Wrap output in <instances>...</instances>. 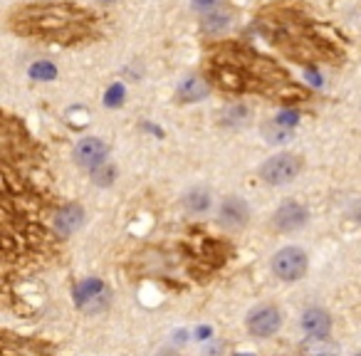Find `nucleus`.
I'll return each mask as SVG.
<instances>
[{"label": "nucleus", "instance_id": "f257e3e1", "mask_svg": "<svg viewBox=\"0 0 361 356\" xmlns=\"http://www.w3.org/2000/svg\"><path fill=\"white\" fill-rule=\"evenodd\" d=\"M203 72L213 87L238 97L252 94L280 102L307 99V92L292 82L280 62L245 42H211L203 52Z\"/></svg>", "mask_w": 361, "mask_h": 356}, {"label": "nucleus", "instance_id": "f03ea898", "mask_svg": "<svg viewBox=\"0 0 361 356\" xmlns=\"http://www.w3.org/2000/svg\"><path fill=\"white\" fill-rule=\"evenodd\" d=\"M255 30L290 60L305 67L341 65L344 50L322 23L295 6H267L255 18Z\"/></svg>", "mask_w": 361, "mask_h": 356}, {"label": "nucleus", "instance_id": "7ed1b4c3", "mask_svg": "<svg viewBox=\"0 0 361 356\" xmlns=\"http://www.w3.org/2000/svg\"><path fill=\"white\" fill-rule=\"evenodd\" d=\"M11 32L50 45H82L99 35V18L77 3H27L8 16Z\"/></svg>", "mask_w": 361, "mask_h": 356}, {"label": "nucleus", "instance_id": "20e7f679", "mask_svg": "<svg viewBox=\"0 0 361 356\" xmlns=\"http://www.w3.org/2000/svg\"><path fill=\"white\" fill-rule=\"evenodd\" d=\"M302 171V159L295 154H275L260 166L262 181L270 186H285L297 178V173Z\"/></svg>", "mask_w": 361, "mask_h": 356}, {"label": "nucleus", "instance_id": "39448f33", "mask_svg": "<svg viewBox=\"0 0 361 356\" xmlns=\"http://www.w3.org/2000/svg\"><path fill=\"white\" fill-rule=\"evenodd\" d=\"M272 272H275L280 280L295 282L302 280L307 272V252L302 247H282L272 257Z\"/></svg>", "mask_w": 361, "mask_h": 356}, {"label": "nucleus", "instance_id": "423d86ee", "mask_svg": "<svg viewBox=\"0 0 361 356\" xmlns=\"http://www.w3.org/2000/svg\"><path fill=\"white\" fill-rule=\"evenodd\" d=\"M75 295H77V307L82 312H87V314H97V312L106 309V305H109V290H106L104 282L94 280V277L80 282Z\"/></svg>", "mask_w": 361, "mask_h": 356}, {"label": "nucleus", "instance_id": "0eeeda50", "mask_svg": "<svg viewBox=\"0 0 361 356\" xmlns=\"http://www.w3.org/2000/svg\"><path fill=\"white\" fill-rule=\"evenodd\" d=\"M250 221V208L245 198L240 196H226L218 206V226L226 231H243Z\"/></svg>", "mask_w": 361, "mask_h": 356}, {"label": "nucleus", "instance_id": "6e6552de", "mask_svg": "<svg viewBox=\"0 0 361 356\" xmlns=\"http://www.w3.org/2000/svg\"><path fill=\"white\" fill-rule=\"evenodd\" d=\"M307 218H310V213H307V208L302 206V203L287 201L275 211L272 226H275V231H280V233H295L307 226Z\"/></svg>", "mask_w": 361, "mask_h": 356}, {"label": "nucleus", "instance_id": "1a4fd4ad", "mask_svg": "<svg viewBox=\"0 0 361 356\" xmlns=\"http://www.w3.org/2000/svg\"><path fill=\"white\" fill-rule=\"evenodd\" d=\"M280 326H282L280 312L270 305L257 307V309H252L250 317H247V329H250V334L262 336V339H265V336H272Z\"/></svg>", "mask_w": 361, "mask_h": 356}, {"label": "nucleus", "instance_id": "9d476101", "mask_svg": "<svg viewBox=\"0 0 361 356\" xmlns=\"http://www.w3.org/2000/svg\"><path fill=\"white\" fill-rule=\"evenodd\" d=\"M106 161V144L102 139H97V136H87V139H82L80 144H77L75 149V164L80 166V168H97L99 164H104Z\"/></svg>", "mask_w": 361, "mask_h": 356}, {"label": "nucleus", "instance_id": "9b49d317", "mask_svg": "<svg viewBox=\"0 0 361 356\" xmlns=\"http://www.w3.org/2000/svg\"><path fill=\"white\" fill-rule=\"evenodd\" d=\"M211 94V82L201 75H188L186 80L180 82L178 90H176V99L183 102V104H191V102H201Z\"/></svg>", "mask_w": 361, "mask_h": 356}, {"label": "nucleus", "instance_id": "f8f14e48", "mask_svg": "<svg viewBox=\"0 0 361 356\" xmlns=\"http://www.w3.org/2000/svg\"><path fill=\"white\" fill-rule=\"evenodd\" d=\"M82 223H85V211H82V206H77V203H67V206H62L60 211H57L55 231L60 233L62 238H67L75 231H80Z\"/></svg>", "mask_w": 361, "mask_h": 356}, {"label": "nucleus", "instance_id": "ddd939ff", "mask_svg": "<svg viewBox=\"0 0 361 356\" xmlns=\"http://www.w3.org/2000/svg\"><path fill=\"white\" fill-rule=\"evenodd\" d=\"M302 329L310 336H326L331 329V317L319 307H312L302 314Z\"/></svg>", "mask_w": 361, "mask_h": 356}, {"label": "nucleus", "instance_id": "4468645a", "mask_svg": "<svg viewBox=\"0 0 361 356\" xmlns=\"http://www.w3.org/2000/svg\"><path fill=\"white\" fill-rule=\"evenodd\" d=\"M300 356H339V344L329 336H307L300 344Z\"/></svg>", "mask_w": 361, "mask_h": 356}, {"label": "nucleus", "instance_id": "2eb2a0df", "mask_svg": "<svg viewBox=\"0 0 361 356\" xmlns=\"http://www.w3.org/2000/svg\"><path fill=\"white\" fill-rule=\"evenodd\" d=\"M211 203H213L211 191L203 188V186L191 188V191L183 196V208H186L191 216H201V213H206L208 208H211Z\"/></svg>", "mask_w": 361, "mask_h": 356}, {"label": "nucleus", "instance_id": "dca6fc26", "mask_svg": "<svg viewBox=\"0 0 361 356\" xmlns=\"http://www.w3.org/2000/svg\"><path fill=\"white\" fill-rule=\"evenodd\" d=\"M233 16L228 11H213V13H206V18L201 20V30L206 32V35H218V32H223L228 25H231Z\"/></svg>", "mask_w": 361, "mask_h": 356}, {"label": "nucleus", "instance_id": "f3484780", "mask_svg": "<svg viewBox=\"0 0 361 356\" xmlns=\"http://www.w3.org/2000/svg\"><path fill=\"white\" fill-rule=\"evenodd\" d=\"M247 121H250V109L245 104H231L221 114V124L226 126H245Z\"/></svg>", "mask_w": 361, "mask_h": 356}, {"label": "nucleus", "instance_id": "a211bd4d", "mask_svg": "<svg viewBox=\"0 0 361 356\" xmlns=\"http://www.w3.org/2000/svg\"><path fill=\"white\" fill-rule=\"evenodd\" d=\"M262 134H265V139L270 141V144H285V141L292 139V129L277 119L272 121V124H267L265 129H262Z\"/></svg>", "mask_w": 361, "mask_h": 356}, {"label": "nucleus", "instance_id": "6ab92c4d", "mask_svg": "<svg viewBox=\"0 0 361 356\" xmlns=\"http://www.w3.org/2000/svg\"><path fill=\"white\" fill-rule=\"evenodd\" d=\"M114 176H116V168L109 161H104V164H99L97 168H92V181H94L97 186H111V183H114Z\"/></svg>", "mask_w": 361, "mask_h": 356}, {"label": "nucleus", "instance_id": "aec40b11", "mask_svg": "<svg viewBox=\"0 0 361 356\" xmlns=\"http://www.w3.org/2000/svg\"><path fill=\"white\" fill-rule=\"evenodd\" d=\"M30 77H32V80H45V82H50V80H55V77H57V70L52 65H47V62H40V65H35L30 70Z\"/></svg>", "mask_w": 361, "mask_h": 356}, {"label": "nucleus", "instance_id": "412c9836", "mask_svg": "<svg viewBox=\"0 0 361 356\" xmlns=\"http://www.w3.org/2000/svg\"><path fill=\"white\" fill-rule=\"evenodd\" d=\"M223 0H191V8L196 13H213L221 8Z\"/></svg>", "mask_w": 361, "mask_h": 356}, {"label": "nucleus", "instance_id": "4be33fe9", "mask_svg": "<svg viewBox=\"0 0 361 356\" xmlns=\"http://www.w3.org/2000/svg\"><path fill=\"white\" fill-rule=\"evenodd\" d=\"M349 218H351V221H356V223H361V196L356 198V201H351V206H349Z\"/></svg>", "mask_w": 361, "mask_h": 356}, {"label": "nucleus", "instance_id": "5701e85b", "mask_svg": "<svg viewBox=\"0 0 361 356\" xmlns=\"http://www.w3.org/2000/svg\"><path fill=\"white\" fill-rule=\"evenodd\" d=\"M99 3H104V6H111V3H119V0H99Z\"/></svg>", "mask_w": 361, "mask_h": 356}, {"label": "nucleus", "instance_id": "b1692460", "mask_svg": "<svg viewBox=\"0 0 361 356\" xmlns=\"http://www.w3.org/2000/svg\"><path fill=\"white\" fill-rule=\"evenodd\" d=\"M356 356H361V354H356Z\"/></svg>", "mask_w": 361, "mask_h": 356}]
</instances>
